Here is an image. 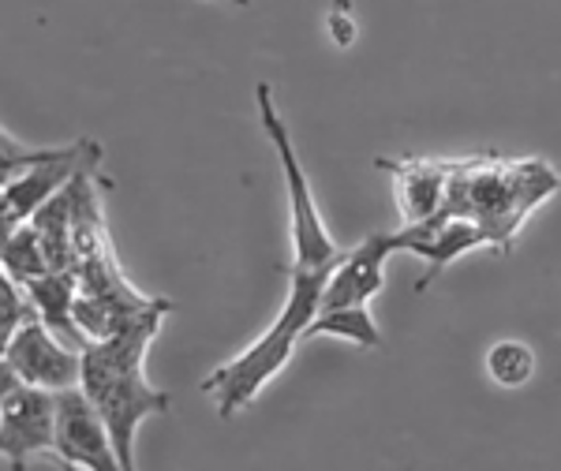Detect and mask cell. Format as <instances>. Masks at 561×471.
Instances as JSON below:
<instances>
[{
	"label": "cell",
	"mask_w": 561,
	"mask_h": 471,
	"mask_svg": "<svg viewBox=\"0 0 561 471\" xmlns=\"http://www.w3.org/2000/svg\"><path fill=\"white\" fill-rule=\"evenodd\" d=\"M169 314H173V303L153 296L113 337L87 341L79 348V356H83L79 386L102 412L121 471H135V434L142 423L150 415L173 412V397L147 382V352Z\"/></svg>",
	"instance_id": "cell-1"
},
{
	"label": "cell",
	"mask_w": 561,
	"mask_h": 471,
	"mask_svg": "<svg viewBox=\"0 0 561 471\" xmlns=\"http://www.w3.org/2000/svg\"><path fill=\"white\" fill-rule=\"evenodd\" d=\"M561 192V172L542 158L476 153L454 158L442 210L468 217L491 240V251L510 255L520 225Z\"/></svg>",
	"instance_id": "cell-2"
},
{
	"label": "cell",
	"mask_w": 561,
	"mask_h": 471,
	"mask_svg": "<svg viewBox=\"0 0 561 471\" xmlns=\"http://www.w3.org/2000/svg\"><path fill=\"white\" fill-rule=\"evenodd\" d=\"M325 280H330V274H319V269H288V300L277 311V319L266 325V333L198 382L206 397H214L221 420H232L243 407L255 404L262 389L285 370L296 344L304 341L307 325L322 311Z\"/></svg>",
	"instance_id": "cell-3"
},
{
	"label": "cell",
	"mask_w": 561,
	"mask_h": 471,
	"mask_svg": "<svg viewBox=\"0 0 561 471\" xmlns=\"http://www.w3.org/2000/svg\"><path fill=\"white\" fill-rule=\"evenodd\" d=\"M255 102H259V120L266 139L274 142L277 150V165H280V180H285L288 192V229H293V269H319V274H333V266L345 255V243L333 240V232L325 229L322 210L314 203L311 180L296 158L293 147V131H288L285 116L274 102V87L262 79L255 87Z\"/></svg>",
	"instance_id": "cell-4"
},
{
	"label": "cell",
	"mask_w": 561,
	"mask_h": 471,
	"mask_svg": "<svg viewBox=\"0 0 561 471\" xmlns=\"http://www.w3.org/2000/svg\"><path fill=\"white\" fill-rule=\"evenodd\" d=\"M53 457L65 468L121 471L102 412L83 393V386L53 393Z\"/></svg>",
	"instance_id": "cell-5"
},
{
	"label": "cell",
	"mask_w": 561,
	"mask_h": 471,
	"mask_svg": "<svg viewBox=\"0 0 561 471\" xmlns=\"http://www.w3.org/2000/svg\"><path fill=\"white\" fill-rule=\"evenodd\" d=\"M4 359L12 364L23 386H38L49 389V393L79 386V375H83V356L53 337V330L38 314L15 330V337L4 348Z\"/></svg>",
	"instance_id": "cell-6"
},
{
	"label": "cell",
	"mask_w": 561,
	"mask_h": 471,
	"mask_svg": "<svg viewBox=\"0 0 561 471\" xmlns=\"http://www.w3.org/2000/svg\"><path fill=\"white\" fill-rule=\"evenodd\" d=\"M397 236H401V251L420 255L423 266H427V274L415 280V292H423V288H427L442 269L454 266L457 259L472 255V251H479V248H491L486 232L479 229L476 221H468V217H454L446 210H438L434 217H427V221L401 225Z\"/></svg>",
	"instance_id": "cell-7"
},
{
	"label": "cell",
	"mask_w": 561,
	"mask_h": 471,
	"mask_svg": "<svg viewBox=\"0 0 561 471\" xmlns=\"http://www.w3.org/2000/svg\"><path fill=\"white\" fill-rule=\"evenodd\" d=\"M34 452H53V393L20 386L0 404V457L12 471H23Z\"/></svg>",
	"instance_id": "cell-8"
},
{
	"label": "cell",
	"mask_w": 561,
	"mask_h": 471,
	"mask_svg": "<svg viewBox=\"0 0 561 471\" xmlns=\"http://www.w3.org/2000/svg\"><path fill=\"white\" fill-rule=\"evenodd\" d=\"M401 255V236L397 232H370L356 248H348L341 262L333 266L330 280L322 292L325 307H345V303H370L386 285V262Z\"/></svg>",
	"instance_id": "cell-9"
},
{
	"label": "cell",
	"mask_w": 561,
	"mask_h": 471,
	"mask_svg": "<svg viewBox=\"0 0 561 471\" xmlns=\"http://www.w3.org/2000/svg\"><path fill=\"white\" fill-rule=\"evenodd\" d=\"M98 158H102V147H98L94 139L68 142V147H60L53 158H45V161H38V165L23 169L15 180H8L4 206L12 210L15 221H31L34 210H38L45 198L57 195L60 187H65L68 180L87 165V161H98Z\"/></svg>",
	"instance_id": "cell-10"
},
{
	"label": "cell",
	"mask_w": 561,
	"mask_h": 471,
	"mask_svg": "<svg viewBox=\"0 0 561 471\" xmlns=\"http://www.w3.org/2000/svg\"><path fill=\"white\" fill-rule=\"evenodd\" d=\"M449 165L454 158H378L375 169L389 172L393 198L401 210V225L427 221L442 210L449 187Z\"/></svg>",
	"instance_id": "cell-11"
},
{
	"label": "cell",
	"mask_w": 561,
	"mask_h": 471,
	"mask_svg": "<svg viewBox=\"0 0 561 471\" xmlns=\"http://www.w3.org/2000/svg\"><path fill=\"white\" fill-rule=\"evenodd\" d=\"M23 296L31 300L34 314H38L53 333H68V337L79 344L76 314H71L76 296H79L76 269H49V274H42V277L23 280Z\"/></svg>",
	"instance_id": "cell-12"
},
{
	"label": "cell",
	"mask_w": 561,
	"mask_h": 471,
	"mask_svg": "<svg viewBox=\"0 0 561 471\" xmlns=\"http://www.w3.org/2000/svg\"><path fill=\"white\" fill-rule=\"evenodd\" d=\"M307 337H341V341L359 344V348H378V344H382V333H378V322L367 303L325 307V311L314 314V322L307 325L304 341Z\"/></svg>",
	"instance_id": "cell-13"
},
{
	"label": "cell",
	"mask_w": 561,
	"mask_h": 471,
	"mask_svg": "<svg viewBox=\"0 0 561 471\" xmlns=\"http://www.w3.org/2000/svg\"><path fill=\"white\" fill-rule=\"evenodd\" d=\"M0 269H4V274L12 277V280H20V285H23V280L42 277V274H49V269H53L31 221H20L12 229V236H8L4 255H0Z\"/></svg>",
	"instance_id": "cell-14"
},
{
	"label": "cell",
	"mask_w": 561,
	"mask_h": 471,
	"mask_svg": "<svg viewBox=\"0 0 561 471\" xmlns=\"http://www.w3.org/2000/svg\"><path fill=\"white\" fill-rule=\"evenodd\" d=\"M486 375L502 389H520L536 375V352L520 341H497L494 348L486 352Z\"/></svg>",
	"instance_id": "cell-15"
},
{
	"label": "cell",
	"mask_w": 561,
	"mask_h": 471,
	"mask_svg": "<svg viewBox=\"0 0 561 471\" xmlns=\"http://www.w3.org/2000/svg\"><path fill=\"white\" fill-rule=\"evenodd\" d=\"M26 319H34V307L23 296V285L0 269V356H4L8 341L15 337V330H20Z\"/></svg>",
	"instance_id": "cell-16"
},
{
	"label": "cell",
	"mask_w": 561,
	"mask_h": 471,
	"mask_svg": "<svg viewBox=\"0 0 561 471\" xmlns=\"http://www.w3.org/2000/svg\"><path fill=\"white\" fill-rule=\"evenodd\" d=\"M60 147H26V142H20L15 135H8L4 128H0V187L8 184V180H15L23 169L38 165V161L53 158Z\"/></svg>",
	"instance_id": "cell-17"
},
{
	"label": "cell",
	"mask_w": 561,
	"mask_h": 471,
	"mask_svg": "<svg viewBox=\"0 0 561 471\" xmlns=\"http://www.w3.org/2000/svg\"><path fill=\"white\" fill-rule=\"evenodd\" d=\"M325 26H330L333 42H337L341 49H348V45L356 42V20H352L348 0H333V8L325 12Z\"/></svg>",
	"instance_id": "cell-18"
},
{
	"label": "cell",
	"mask_w": 561,
	"mask_h": 471,
	"mask_svg": "<svg viewBox=\"0 0 561 471\" xmlns=\"http://www.w3.org/2000/svg\"><path fill=\"white\" fill-rule=\"evenodd\" d=\"M20 386H23V382H20V375H15V370H12V364H8V359L0 356V404H4L8 397H12V393H15V389H20Z\"/></svg>",
	"instance_id": "cell-19"
},
{
	"label": "cell",
	"mask_w": 561,
	"mask_h": 471,
	"mask_svg": "<svg viewBox=\"0 0 561 471\" xmlns=\"http://www.w3.org/2000/svg\"><path fill=\"white\" fill-rule=\"evenodd\" d=\"M15 217H12V210L4 206V195H0V255H4V243H8V236H12V229H15Z\"/></svg>",
	"instance_id": "cell-20"
},
{
	"label": "cell",
	"mask_w": 561,
	"mask_h": 471,
	"mask_svg": "<svg viewBox=\"0 0 561 471\" xmlns=\"http://www.w3.org/2000/svg\"><path fill=\"white\" fill-rule=\"evenodd\" d=\"M232 4H240V8H251V0H232Z\"/></svg>",
	"instance_id": "cell-21"
},
{
	"label": "cell",
	"mask_w": 561,
	"mask_h": 471,
	"mask_svg": "<svg viewBox=\"0 0 561 471\" xmlns=\"http://www.w3.org/2000/svg\"><path fill=\"white\" fill-rule=\"evenodd\" d=\"M0 195H4V187H0Z\"/></svg>",
	"instance_id": "cell-22"
}]
</instances>
